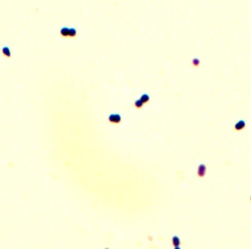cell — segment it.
<instances>
[{"label":"cell","mask_w":251,"mask_h":249,"mask_svg":"<svg viewBox=\"0 0 251 249\" xmlns=\"http://www.w3.org/2000/svg\"><path fill=\"white\" fill-rule=\"evenodd\" d=\"M206 170H207V167L204 164L200 165L199 166L198 171H197V174L199 177L203 178L205 176V174L206 173Z\"/></svg>","instance_id":"4"},{"label":"cell","mask_w":251,"mask_h":249,"mask_svg":"<svg viewBox=\"0 0 251 249\" xmlns=\"http://www.w3.org/2000/svg\"><path fill=\"white\" fill-rule=\"evenodd\" d=\"M250 201H251V196H250Z\"/></svg>","instance_id":"10"},{"label":"cell","mask_w":251,"mask_h":249,"mask_svg":"<svg viewBox=\"0 0 251 249\" xmlns=\"http://www.w3.org/2000/svg\"><path fill=\"white\" fill-rule=\"evenodd\" d=\"M173 244L174 246L175 247L178 248L180 246V240L179 238L177 236H174L173 238Z\"/></svg>","instance_id":"7"},{"label":"cell","mask_w":251,"mask_h":249,"mask_svg":"<svg viewBox=\"0 0 251 249\" xmlns=\"http://www.w3.org/2000/svg\"><path fill=\"white\" fill-rule=\"evenodd\" d=\"M140 99L142 102H143V103L145 104L146 103H148L150 101V97L148 94H144L141 96Z\"/></svg>","instance_id":"9"},{"label":"cell","mask_w":251,"mask_h":249,"mask_svg":"<svg viewBox=\"0 0 251 249\" xmlns=\"http://www.w3.org/2000/svg\"><path fill=\"white\" fill-rule=\"evenodd\" d=\"M107 120L109 123L113 125H117L120 123L121 117L118 114H112L109 116Z\"/></svg>","instance_id":"2"},{"label":"cell","mask_w":251,"mask_h":249,"mask_svg":"<svg viewBox=\"0 0 251 249\" xmlns=\"http://www.w3.org/2000/svg\"><path fill=\"white\" fill-rule=\"evenodd\" d=\"M134 104V106H135L136 109H140L142 108L144 104L141 99H139V100L136 101Z\"/></svg>","instance_id":"8"},{"label":"cell","mask_w":251,"mask_h":249,"mask_svg":"<svg viewBox=\"0 0 251 249\" xmlns=\"http://www.w3.org/2000/svg\"><path fill=\"white\" fill-rule=\"evenodd\" d=\"M77 36V31L74 28H70L69 38L70 39H75Z\"/></svg>","instance_id":"6"},{"label":"cell","mask_w":251,"mask_h":249,"mask_svg":"<svg viewBox=\"0 0 251 249\" xmlns=\"http://www.w3.org/2000/svg\"><path fill=\"white\" fill-rule=\"evenodd\" d=\"M70 28L67 26H64L60 30V36L62 38H69Z\"/></svg>","instance_id":"3"},{"label":"cell","mask_w":251,"mask_h":249,"mask_svg":"<svg viewBox=\"0 0 251 249\" xmlns=\"http://www.w3.org/2000/svg\"><path fill=\"white\" fill-rule=\"evenodd\" d=\"M2 54L3 57L7 59H10L12 57V53L9 48L8 47H4L2 49Z\"/></svg>","instance_id":"5"},{"label":"cell","mask_w":251,"mask_h":249,"mask_svg":"<svg viewBox=\"0 0 251 249\" xmlns=\"http://www.w3.org/2000/svg\"><path fill=\"white\" fill-rule=\"evenodd\" d=\"M246 127V121L244 119H240L235 124L233 129L235 132H240L244 130Z\"/></svg>","instance_id":"1"}]
</instances>
